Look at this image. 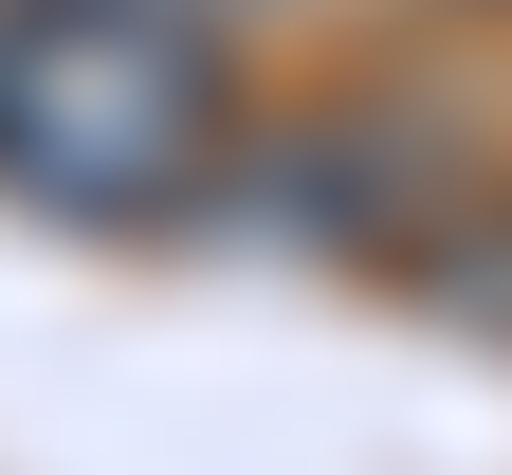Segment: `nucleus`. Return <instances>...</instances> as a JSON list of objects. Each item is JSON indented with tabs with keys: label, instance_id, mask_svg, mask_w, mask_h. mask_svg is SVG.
Listing matches in <instances>:
<instances>
[{
	"label": "nucleus",
	"instance_id": "obj_1",
	"mask_svg": "<svg viewBox=\"0 0 512 475\" xmlns=\"http://www.w3.org/2000/svg\"><path fill=\"white\" fill-rule=\"evenodd\" d=\"M238 165V37L165 0H0V201L74 238L202 220Z\"/></svg>",
	"mask_w": 512,
	"mask_h": 475
},
{
	"label": "nucleus",
	"instance_id": "obj_2",
	"mask_svg": "<svg viewBox=\"0 0 512 475\" xmlns=\"http://www.w3.org/2000/svg\"><path fill=\"white\" fill-rule=\"evenodd\" d=\"M220 183H275V201H238L256 238H293V256H403L439 201H458V128H439L421 92H348V110H311L293 147H256V165H220Z\"/></svg>",
	"mask_w": 512,
	"mask_h": 475
},
{
	"label": "nucleus",
	"instance_id": "obj_3",
	"mask_svg": "<svg viewBox=\"0 0 512 475\" xmlns=\"http://www.w3.org/2000/svg\"><path fill=\"white\" fill-rule=\"evenodd\" d=\"M384 275H403L439 329H494V348H512V183H458L403 256H384Z\"/></svg>",
	"mask_w": 512,
	"mask_h": 475
}]
</instances>
